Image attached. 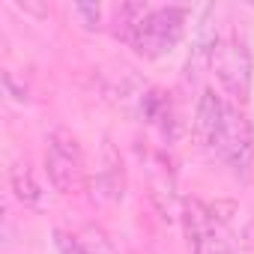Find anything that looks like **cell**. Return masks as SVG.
<instances>
[{"mask_svg": "<svg viewBox=\"0 0 254 254\" xmlns=\"http://www.w3.org/2000/svg\"><path fill=\"white\" fill-rule=\"evenodd\" d=\"M218 156L227 162V168L245 180L251 174V165H254V129H251V120L227 105V117H224V135H221V147H218Z\"/></svg>", "mask_w": 254, "mask_h": 254, "instance_id": "5b68a950", "label": "cell"}, {"mask_svg": "<svg viewBox=\"0 0 254 254\" xmlns=\"http://www.w3.org/2000/svg\"><path fill=\"white\" fill-rule=\"evenodd\" d=\"M224 117H227V105L224 99L206 87L200 93V102H197V114H194V132H197V141L203 150H215L221 147V135H224Z\"/></svg>", "mask_w": 254, "mask_h": 254, "instance_id": "8992f818", "label": "cell"}, {"mask_svg": "<svg viewBox=\"0 0 254 254\" xmlns=\"http://www.w3.org/2000/svg\"><path fill=\"white\" fill-rule=\"evenodd\" d=\"M212 69H215V78L221 81L224 93L233 102L245 105L251 96V51H248V42L236 30H230L218 39Z\"/></svg>", "mask_w": 254, "mask_h": 254, "instance_id": "7a4b0ae2", "label": "cell"}, {"mask_svg": "<svg viewBox=\"0 0 254 254\" xmlns=\"http://www.w3.org/2000/svg\"><path fill=\"white\" fill-rule=\"evenodd\" d=\"M186 18H189L186 6H159V9H150L141 18V24L135 27L129 45L135 48V54H141L147 60H159L168 51H174L177 42L183 39Z\"/></svg>", "mask_w": 254, "mask_h": 254, "instance_id": "6da1fadb", "label": "cell"}, {"mask_svg": "<svg viewBox=\"0 0 254 254\" xmlns=\"http://www.w3.org/2000/svg\"><path fill=\"white\" fill-rule=\"evenodd\" d=\"M9 186H12V194H15L24 206L39 209V206L45 203V194H42L39 183L33 180V171H30L27 162H15V165H12V171H9Z\"/></svg>", "mask_w": 254, "mask_h": 254, "instance_id": "ba28073f", "label": "cell"}, {"mask_svg": "<svg viewBox=\"0 0 254 254\" xmlns=\"http://www.w3.org/2000/svg\"><path fill=\"white\" fill-rule=\"evenodd\" d=\"M215 18V6H206L203 15H200V24H197V33H194V48H191V57H189V72H200L203 66H212V57H215V48H218V30L212 24Z\"/></svg>", "mask_w": 254, "mask_h": 254, "instance_id": "52a82bcc", "label": "cell"}, {"mask_svg": "<svg viewBox=\"0 0 254 254\" xmlns=\"http://www.w3.org/2000/svg\"><path fill=\"white\" fill-rule=\"evenodd\" d=\"M54 239H57V248H60V254H81L78 236H69V233L57 230V233H54Z\"/></svg>", "mask_w": 254, "mask_h": 254, "instance_id": "8fae6325", "label": "cell"}, {"mask_svg": "<svg viewBox=\"0 0 254 254\" xmlns=\"http://www.w3.org/2000/svg\"><path fill=\"white\" fill-rule=\"evenodd\" d=\"M180 218L191 254H230V242L224 236L221 221L215 218L212 206H206L200 197H186Z\"/></svg>", "mask_w": 254, "mask_h": 254, "instance_id": "277c9868", "label": "cell"}, {"mask_svg": "<svg viewBox=\"0 0 254 254\" xmlns=\"http://www.w3.org/2000/svg\"><path fill=\"white\" fill-rule=\"evenodd\" d=\"M45 171H48L51 186L60 194H72V191L81 189V183H84V156H81V144L72 132L54 129L48 135Z\"/></svg>", "mask_w": 254, "mask_h": 254, "instance_id": "3957f363", "label": "cell"}, {"mask_svg": "<svg viewBox=\"0 0 254 254\" xmlns=\"http://www.w3.org/2000/svg\"><path fill=\"white\" fill-rule=\"evenodd\" d=\"M78 245H81V254H117L111 236L99 224H84L78 230Z\"/></svg>", "mask_w": 254, "mask_h": 254, "instance_id": "9c48e42d", "label": "cell"}, {"mask_svg": "<svg viewBox=\"0 0 254 254\" xmlns=\"http://www.w3.org/2000/svg\"><path fill=\"white\" fill-rule=\"evenodd\" d=\"M75 15L84 21V27H90V30H93V27H99L102 9H99L96 3H78V6H75Z\"/></svg>", "mask_w": 254, "mask_h": 254, "instance_id": "30bf717a", "label": "cell"}]
</instances>
